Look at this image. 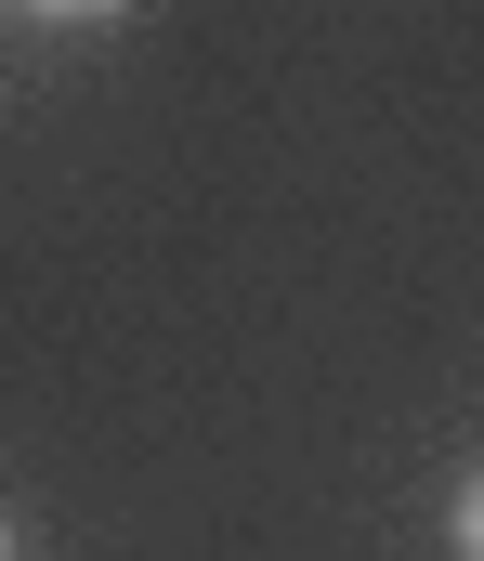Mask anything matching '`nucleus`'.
<instances>
[{"label":"nucleus","mask_w":484,"mask_h":561,"mask_svg":"<svg viewBox=\"0 0 484 561\" xmlns=\"http://www.w3.org/2000/svg\"><path fill=\"white\" fill-rule=\"evenodd\" d=\"M446 536H459V561H484V470L459 483V510H446Z\"/></svg>","instance_id":"nucleus-1"},{"label":"nucleus","mask_w":484,"mask_h":561,"mask_svg":"<svg viewBox=\"0 0 484 561\" xmlns=\"http://www.w3.org/2000/svg\"><path fill=\"white\" fill-rule=\"evenodd\" d=\"M26 13H40V26H119L132 0H26Z\"/></svg>","instance_id":"nucleus-2"},{"label":"nucleus","mask_w":484,"mask_h":561,"mask_svg":"<svg viewBox=\"0 0 484 561\" xmlns=\"http://www.w3.org/2000/svg\"><path fill=\"white\" fill-rule=\"evenodd\" d=\"M0 561H13V523H0Z\"/></svg>","instance_id":"nucleus-3"}]
</instances>
